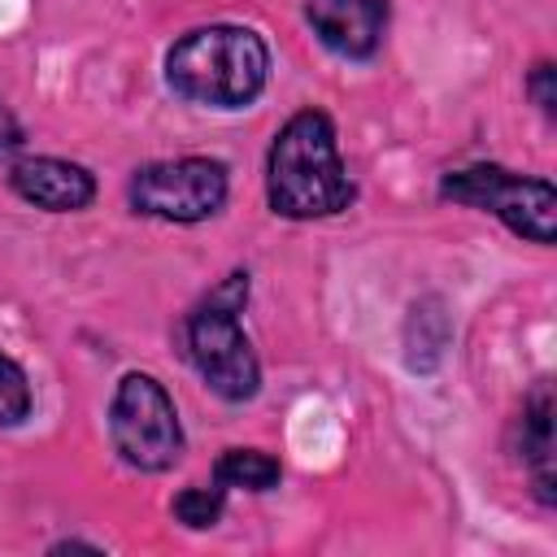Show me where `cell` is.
<instances>
[{
  "mask_svg": "<svg viewBox=\"0 0 557 557\" xmlns=\"http://www.w3.org/2000/svg\"><path fill=\"white\" fill-rule=\"evenodd\" d=\"M357 187L339 157L335 122L322 109H300L283 122L265 152V200L278 218L313 222L352 205Z\"/></svg>",
  "mask_w": 557,
  "mask_h": 557,
  "instance_id": "6da1fadb",
  "label": "cell"
},
{
  "mask_svg": "<svg viewBox=\"0 0 557 557\" xmlns=\"http://www.w3.org/2000/svg\"><path fill=\"white\" fill-rule=\"evenodd\" d=\"M165 83L187 104L248 109L270 83V48L252 26H196L165 52Z\"/></svg>",
  "mask_w": 557,
  "mask_h": 557,
  "instance_id": "7a4b0ae2",
  "label": "cell"
},
{
  "mask_svg": "<svg viewBox=\"0 0 557 557\" xmlns=\"http://www.w3.org/2000/svg\"><path fill=\"white\" fill-rule=\"evenodd\" d=\"M244 300H248V274H231L183 322V339H187V357L196 374L226 405H248L261 392V361H257L252 339L239 326Z\"/></svg>",
  "mask_w": 557,
  "mask_h": 557,
  "instance_id": "3957f363",
  "label": "cell"
},
{
  "mask_svg": "<svg viewBox=\"0 0 557 557\" xmlns=\"http://www.w3.org/2000/svg\"><path fill=\"white\" fill-rule=\"evenodd\" d=\"M109 440L113 453L139 474H165L183 461V422L157 374L131 370L117 379L109 400Z\"/></svg>",
  "mask_w": 557,
  "mask_h": 557,
  "instance_id": "277c9868",
  "label": "cell"
},
{
  "mask_svg": "<svg viewBox=\"0 0 557 557\" xmlns=\"http://www.w3.org/2000/svg\"><path fill=\"white\" fill-rule=\"evenodd\" d=\"M440 196L500 218L513 235H522L531 244H544V248L553 244L557 191L548 178L513 174L505 165H466V170H448L440 178Z\"/></svg>",
  "mask_w": 557,
  "mask_h": 557,
  "instance_id": "5b68a950",
  "label": "cell"
},
{
  "mask_svg": "<svg viewBox=\"0 0 557 557\" xmlns=\"http://www.w3.org/2000/svg\"><path fill=\"white\" fill-rule=\"evenodd\" d=\"M231 191V174L218 157H174V161H148L131 174L126 200L135 213L191 226L213 213H222Z\"/></svg>",
  "mask_w": 557,
  "mask_h": 557,
  "instance_id": "8992f818",
  "label": "cell"
},
{
  "mask_svg": "<svg viewBox=\"0 0 557 557\" xmlns=\"http://www.w3.org/2000/svg\"><path fill=\"white\" fill-rule=\"evenodd\" d=\"M4 178L17 200L44 213H78L96 200V174L65 157H17Z\"/></svg>",
  "mask_w": 557,
  "mask_h": 557,
  "instance_id": "52a82bcc",
  "label": "cell"
},
{
  "mask_svg": "<svg viewBox=\"0 0 557 557\" xmlns=\"http://www.w3.org/2000/svg\"><path fill=\"white\" fill-rule=\"evenodd\" d=\"M305 22L335 57L366 61L387 35V0H305Z\"/></svg>",
  "mask_w": 557,
  "mask_h": 557,
  "instance_id": "ba28073f",
  "label": "cell"
},
{
  "mask_svg": "<svg viewBox=\"0 0 557 557\" xmlns=\"http://www.w3.org/2000/svg\"><path fill=\"white\" fill-rule=\"evenodd\" d=\"M518 457L522 470L531 474V487L540 496V505L557 500V479H553V392L548 383H540L531 392V400L522 405V422H518Z\"/></svg>",
  "mask_w": 557,
  "mask_h": 557,
  "instance_id": "9c48e42d",
  "label": "cell"
},
{
  "mask_svg": "<svg viewBox=\"0 0 557 557\" xmlns=\"http://www.w3.org/2000/svg\"><path fill=\"white\" fill-rule=\"evenodd\" d=\"M213 483H222L226 492L231 487H244V492H274L283 483V466L278 457L261 453V448H226L218 461H213Z\"/></svg>",
  "mask_w": 557,
  "mask_h": 557,
  "instance_id": "30bf717a",
  "label": "cell"
},
{
  "mask_svg": "<svg viewBox=\"0 0 557 557\" xmlns=\"http://www.w3.org/2000/svg\"><path fill=\"white\" fill-rule=\"evenodd\" d=\"M405 344H409V366L413 370H435V361L444 357V344H448V318H444L440 300H422V305L409 309Z\"/></svg>",
  "mask_w": 557,
  "mask_h": 557,
  "instance_id": "8fae6325",
  "label": "cell"
},
{
  "mask_svg": "<svg viewBox=\"0 0 557 557\" xmlns=\"http://www.w3.org/2000/svg\"><path fill=\"white\" fill-rule=\"evenodd\" d=\"M226 513V487L222 483H191L174 496V518L187 531H209Z\"/></svg>",
  "mask_w": 557,
  "mask_h": 557,
  "instance_id": "7c38bea8",
  "label": "cell"
},
{
  "mask_svg": "<svg viewBox=\"0 0 557 557\" xmlns=\"http://www.w3.org/2000/svg\"><path fill=\"white\" fill-rule=\"evenodd\" d=\"M35 409V392L26 370L0 348V426H22Z\"/></svg>",
  "mask_w": 557,
  "mask_h": 557,
  "instance_id": "4fadbf2b",
  "label": "cell"
},
{
  "mask_svg": "<svg viewBox=\"0 0 557 557\" xmlns=\"http://www.w3.org/2000/svg\"><path fill=\"white\" fill-rule=\"evenodd\" d=\"M527 96L540 104L544 117H557V70H553V61H535L527 70Z\"/></svg>",
  "mask_w": 557,
  "mask_h": 557,
  "instance_id": "5bb4252c",
  "label": "cell"
},
{
  "mask_svg": "<svg viewBox=\"0 0 557 557\" xmlns=\"http://www.w3.org/2000/svg\"><path fill=\"white\" fill-rule=\"evenodd\" d=\"M26 144V131H22V122L0 104V157H9V152H17Z\"/></svg>",
  "mask_w": 557,
  "mask_h": 557,
  "instance_id": "9a60e30c",
  "label": "cell"
},
{
  "mask_svg": "<svg viewBox=\"0 0 557 557\" xmlns=\"http://www.w3.org/2000/svg\"><path fill=\"white\" fill-rule=\"evenodd\" d=\"M70 548H87V553H100V544H87V540H57L48 553H70Z\"/></svg>",
  "mask_w": 557,
  "mask_h": 557,
  "instance_id": "2e32d148",
  "label": "cell"
}]
</instances>
